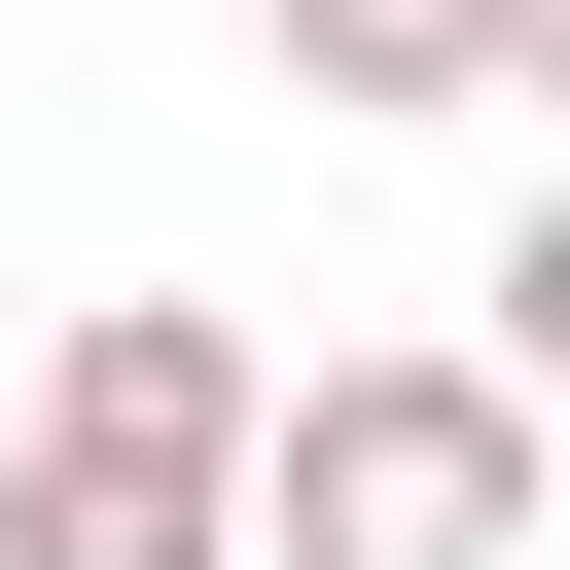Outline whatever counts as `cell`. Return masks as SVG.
<instances>
[{
    "label": "cell",
    "instance_id": "cell-2",
    "mask_svg": "<svg viewBox=\"0 0 570 570\" xmlns=\"http://www.w3.org/2000/svg\"><path fill=\"white\" fill-rule=\"evenodd\" d=\"M249 392H285V356H249L214 285H107V321L36 356V463H0V570H249V534H214V499H249Z\"/></svg>",
    "mask_w": 570,
    "mask_h": 570
},
{
    "label": "cell",
    "instance_id": "cell-1",
    "mask_svg": "<svg viewBox=\"0 0 570 570\" xmlns=\"http://www.w3.org/2000/svg\"><path fill=\"white\" fill-rule=\"evenodd\" d=\"M214 534L249 570H534V356H285Z\"/></svg>",
    "mask_w": 570,
    "mask_h": 570
},
{
    "label": "cell",
    "instance_id": "cell-3",
    "mask_svg": "<svg viewBox=\"0 0 570 570\" xmlns=\"http://www.w3.org/2000/svg\"><path fill=\"white\" fill-rule=\"evenodd\" d=\"M285 107H570V0H249Z\"/></svg>",
    "mask_w": 570,
    "mask_h": 570
}]
</instances>
